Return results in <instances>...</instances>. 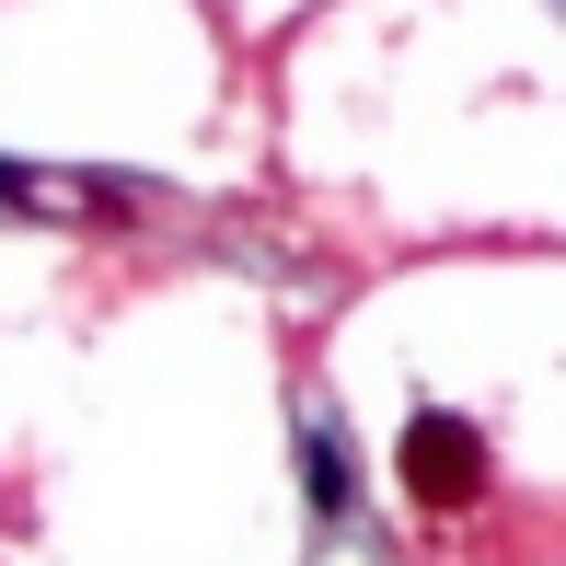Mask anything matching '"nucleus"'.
<instances>
[{
    "label": "nucleus",
    "instance_id": "obj_1",
    "mask_svg": "<svg viewBox=\"0 0 566 566\" xmlns=\"http://www.w3.org/2000/svg\"><path fill=\"white\" fill-rule=\"evenodd\" d=\"M394 474H405V497L428 509V521H462V509L485 497V428L474 417H451V405H417L405 417V440H394Z\"/></svg>",
    "mask_w": 566,
    "mask_h": 566
},
{
    "label": "nucleus",
    "instance_id": "obj_2",
    "mask_svg": "<svg viewBox=\"0 0 566 566\" xmlns=\"http://www.w3.org/2000/svg\"><path fill=\"white\" fill-rule=\"evenodd\" d=\"M301 497H313V521H336V509H347V451H336V440H301Z\"/></svg>",
    "mask_w": 566,
    "mask_h": 566
}]
</instances>
